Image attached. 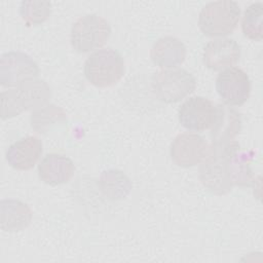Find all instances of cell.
Instances as JSON below:
<instances>
[{
	"instance_id": "obj_16",
	"label": "cell",
	"mask_w": 263,
	"mask_h": 263,
	"mask_svg": "<svg viewBox=\"0 0 263 263\" xmlns=\"http://www.w3.org/2000/svg\"><path fill=\"white\" fill-rule=\"evenodd\" d=\"M154 65L160 68H175L186 58V46L174 36H164L154 42L150 50Z\"/></svg>"
},
{
	"instance_id": "obj_8",
	"label": "cell",
	"mask_w": 263,
	"mask_h": 263,
	"mask_svg": "<svg viewBox=\"0 0 263 263\" xmlns=\"http://www.w3.org/2000/svg\"><path fill=\"white\" fill-rule=\"evenodd\" d=\"M209 149L210 145L200 135L183 133L173 140L170 155L176 165L190 167L200 163L206 157Z\"/></svg>"
},
{
	"instance_id": "obj_18",
	"label": "cell",
	"mask_w": 263,
	"mask_h": 263,
	"mask_svg": "<svg viewBox=\"0 0 263 263\" xmlns=\"http://www.w3.org/2000/svg\"><path fill=\"white\" fill-rule=\"evenodd\" d=\"M99 186L103 194L111 200L124 198L132 189L130 180L118 170L104 171L100 176Z\"/></svg>"
},
{
	"instance_id": "obj_17",
	"label": "cell",
	"mask_w": 263,
	"mask_h": 263,
	"mask_svg": "<svg viewBox=\"0 0 263 263\" xmlns=\"http://www.w3.org/2000/svg\"><path fill=\"white\" fill-rule=\"evenodd\" d=\"M32 220L30 206L17 199L0 201V226L3 231L17 232L27 228Z\"/></svg>"
},
{
	"instance_id": "obj_3",
	"label": "cell",
	"mask_w": 263,
	"mask_h": 263,
	"mask_svg": "<svg viewBox=\"0 0 263 263\" xmlns=\"http://www.w3.org/2000/svg\"><path fill=\"white\" fill-rule=\"evenodd\" d=\"M85 78L98 87H109L117 83L124 74V61L112 48H103L91 53L84 62Z\"/></svg>"
},
{
	"instance_id": "obj_20",
	"label": "cell",
	"mask_w": 263,
	"mask_h": 263,
	"mask_svg": "<svg viewBox=\"0 0 263 263\" xmlns=\"http://www.w3.org/2000/svg\"><path fill=\"white\" fill-rule=\"evenodd\" d=\"M262 2H256L248 6L243 12L241 21V30L243 35L255 41H261L263 37L262 29Z\"/></svg>"
},
{
	"instance_id": "obj_14",
	"label": "cell",
	"mask_w": 263,
	"mask_h": 263,
	"mask_svg": "<svg viewBox=\"0 0 263 263\" xmlns=\"http://www.w3.org/2000/svg\"><path fill=\"white\" fill-rule=\"evenodd\" d=\"M74 172L75 166L73 161L62 154H47L38 164V176L40 180L50 186H58L69 182Z\"/></svg>"
},
{
	"instance_id": "obj_13",
	"label": "cell",
	"mask_w": 263,
	"mask_h": 263,
	"mask_svg": "<svg viewBox=\"0 0 263 263\" xmlns=\"http://www.w3.org/2000/svg\"><path fill=\"white\" fill-rule=\"evenodd\" d=\"M14 98L21 112L37 110L49 102L51 91L48 84L41 79L33 78L20 83L13 88Z\"/></svg>"
},
{
	"instance_id": "obj_21",
	"label": "cell",
	"mask_w": 263,
	"mask_h": 263,
	"mask_svg": "<svg viewBox=\"0 0 263 263\" xmlns=\"http://www.w3.org/2000/svg\"><path fill=\"white\" fill-rule=\"evenodd\" d=\"M18 11L27 26L40 25L49 17L51 13V3L49 1L26 0L21 3Z\"/></svg>"
},
{
	"instance_id": "obj_19",
	"label": "cell",
	"mask_w": 263,
	"mask_h": 263,
	"mask_svg": "<svg viewBox=\"0 0 263 263\" xmlns=\"http://www.w3.org/2000/svg\"><path fill=\"white\" fill-rule=\"evenodd\" d=\"M67 120L66 112L59 106L48 104L42 108L34 110L31 114V126L38 134L49 132L57 123Z\"/></svg>"
},
{
	"instance_id": "obj_7",
	"label": "cell",
	"mask_w": 263,
	"mask_h": 263,
	"mask_svg": "<svg viewBox=\"0 0 263 263\" xmlns=\"http://www.w3.org/2000/svg\"><path fill=\"white\" fill-rule=\"evenodd\" d=\"M39 67L27 53L9 51L1 55L0 60V83L4 87L17 86L20 83L37 78Z\"/></svg>"
},
{
	"instance_id": "obj_11",
	"label": "cell",
	"mask_w": 263,
	"mask_h": 263,
	"mask_svg": "<svg viewBox=\"0 0 263 263\" xmlns=\"http://www.w3.org/2000/svg\"><path fill=\"white\" fill-rule=\"evenodd\" d=\"M43 145L39 138L29 136L11 144L5 153L7 163L20 171L31 170L41 157Z\"/></svg>"
},
{
	"instance_id": "obj_10",
	"label": "cell",
	"mask_w": 263,
	"mask_h": 263,
	"mask_svg": "<svg viewBox=\"0 0 263 263\" xmlns=\"http://www.w3.org/2000/svg\"><path fill=\"white\" fill-rule=\"evenodd\" d=\"M240 45L232 38H217L208 42L203 49L206 68L219 71L235 65L240 58Z\"/></svg>"
},
{
	"instance_id": "obj_15",
	"label": "cell",
	"mask_w": 263,
	"mask_h": 263,
	"mask_svg": "<svg viewBox=\"0 0 263 263\" xmlns=\"http://www.w3.org/2000/svg\"><path fill=\"white\" fill-rule=\"evenodd\" d=\"M253 152L242 151L236 141L228 143V164L230 179L233 186L255 187L256 177L251 168L250 162L253 157Z\"/></svg>"
},
{
	"instance_id": "obj_1",
	"label": "cell",
	"mask_w": 263,
	"mask_h": 263,
	"mask_svg": "<svg viewBox=\"0 0 263 263\" xmlns=\"http://www.w3.org/2000/svg\"><path fill=\"white\" fill-rule=\"evenodd\" d=\"M228 143H212L206 157L199 166L198 176L200 182L210 192L217 195L226 194L233 187L227 157Z\"/></svg>"
},
{
	"instance_id": "obj_6",
	"label": "cell",
	"mask_w": 263,
	"mask_h": 263,
	"mask_svg": "<svg viewBox=\"0 0 263 263\" xmlns=\"http://www.w3.org/2000/svg\"><path fill=\"white\" fill-rule=\"evenodd\" d=\"M216 89L225 105L241 106L250 98L251 81L243 70L229 67L218 74Z\"/></svg>"
},
{
	"instance_id": "obj_9",
	"label": "cell",
	"mask_w": 263,
	"mask_h": 263,
	"mask_svg": "<svg viewBox=\"0 0 263 263\" xmlns=\"http://www.w3.org/2000/svg\"><path fill=\"white\" fill-rule=\"evenodd\" d=\"M216 115V106L206 98L191 97L178 110L181 125L190 130L201 132L211 128Z\"/></svg>"
},
{
	"instance_id": "obj_12",
	"label": "cell",
	"mask_w": 263,
	"mask_h": 263,
	"mask_svg": "<svg viewBox=\"0 0 263 263\" xmlns=\"http://www.w3.org/2000/svg\"><path fill=\"white\" fill-rule=\"evenodd\" d=\"M240 130V113L228 105H216V115L210 133L213 144H223L233 141Z\"/></svg>"
},
{
	"instance_id": "obj_4",
	"label": "cell",
	"mask_w": 263,
	"mask_h": 263,
	"mask_svg": "<svg viewBox=\"0 0 263 263\" xmlns=\"http://www.w3.org/2000/svg\"><path fill=\"white\" fill-rule=\"evenodd\" d=\"M111 35L110 24L102 16L87 14L79 17L72 26L70 42L79 53L99 49L106 44Z\"/></svg>"
},
{
	"instance_id": "obj_5",
	"label": "cell",
	"mask_w": 263,
	"mask_h": 263,
	"mask_svg": "<svg viewBox=\"0 0 263 263\" xmlns=\"http://www.w3.org/2000/svg\"><path fill=\"white\" fill-rule=\"evenodd\" d=\"M196 87L194 76L185 69H167L155 73L151 88L154 96L161 102L174 104L192 93Z\"/></svg>"
},
{
	"instance_id": "obj_2",
	"label": "cell",
	"mask_w": 263,
	"mask_h": 263,
	"mask_svg": "<svg viewBox=\"0 0 263 263\" xmlns=\"http://www.w3.org/2000/svg\"><path fill=\"white\" fill-rule=\"evenodd\" d=\"M240 17L237 2L219 0L205 4L198 16V27L208 37H221L231 34Z\"/></svg>"
}]
</instances>
